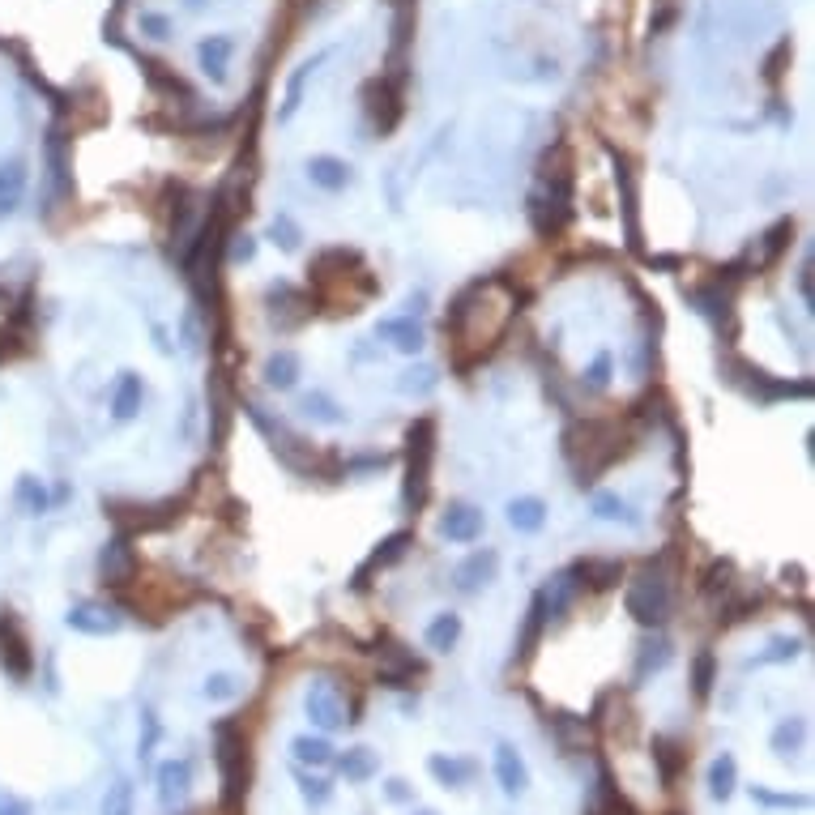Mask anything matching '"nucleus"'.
Masks as SVG:
<instances>
[{
	"label": "nucleus",
	"mask_w": 815,
	"mask_h": 815,
	"mask_svg": "<svg viewBox=\"0 0 815 815\" xmlns=\"http://www.w3.org/2000/svg\"><path fill=\"white\" fill-rule=\"evenodd\" d=\"M133 568H137V555H133V547H129V534H120V538L103 542L99 572H103V581H107V585H124V581H133Z\"/></svg>",
	"instance_id": "aec40b11"
},
{
	"label": "nucleus",
	"mask_w": 815,
	"mask_h": 815,
	"mask_svg": "<svg viewBox=\"0 0 815 815\" xmlns=\"http://www.w3.org/2000/svg\"><path fill=\"white\" fill-rule=\"evenodd\" d=\"M299 376H303V363H299L295 350H278V355H269V359H265V385L274 389V393L295 389V385H299Z\"/></svg>",
	"instance_id": "bb28decb"
},
{
	"label": "nucleus",
	"mask_w": 815,
	"mask_h": 815,
	"mask_svg": "<svg viewBox=\"0 0 815 815\" xmlns=\"http://www.w3.org/2000/svg\"><path fill=\"white\" fill-rule=\"evenodd\" d=\"M158 739H163V726H158L154 709H141V743H137V760H141V764H146V760L154 756Z\"/></svg>",
	"instance_id": "de8ad7c7"
},
{
	"label": "nucleus",
	"mask_w": 815,
	"mask_h": 815,
	"mask_svg": "<svg viewBox=\"0 0 815 815\" xmlns=\"http://www.w3.org/2000/svg\"><path fill=\"white\" fill-rule=\"evenodd\" d=\"M239 692H244V683H239V675H231V670H214L210 679H205L201 696L214 700V705H222V700H235Z\"/></svg>",
	"instance_id": "37998d69"
},
{
	"label": "nucleus",
	"mask_w": 815,
	"mask_h": 815,
	"mask_svg": "<svg viewBox=\"0 0 815 815\" xmlns=\"http://www.w3.org/2000/svg\"><path fill=\"white\" fill-rule=\"evenodd\" d=\"M380 683L385 687H410L414 679L423 675V662L414 658V653H406V645L389 641V636H380Z\"/></svg>",
	"instance_id": "f8f14e48"
},
{
	"label": "nucleus",
	"mask_w": 815,
	"mask_h": 815,
	"mask_svg": "<svg viewBox=\"0 0 815 815\" xmlns=\"http://www.w3.org/2000/svg\"><path fill=\"white\" fill-rule=\"evenodd\" d=\"M141 30L150 39H171V18H163V13H141Z\"/></svg>",
	"instance_id": "6e6d98bb"
},
{
	"label": "nucleus",
	"mask_w": 815,
	"mask_h": 815,
	"mask_svg": "<svg viewBox=\"0 0 815 815\" xmlns=\"http://www.w3.org/2000/svg\"><path fill=\"white\" fill-rule=\"evenodd\" d=\"M13 504H18L26 517H43L47 508H52V495H47V483H43V478L22 474L18 483H13Z\"/></svg>",
	"instance_id": "c756f323"
},
{
	"label": "nucleus",
	"mask_w": 815,
	"mask_h": 815,
	"mask_svg": "<svg viewBox=\"0 0 815 815\" xmlns=\"http://www.w3.org/2000/svg\"><path fill=\"white\" fill-rule=\"evenodd\" d=\"M107 406H111V419H116V423H133L137 414H141V406H146V380H141L133 367H124V372L111 380Z\"/></svg>",
	"instance_id": "9b49d317"
},
{
	"label": "nucleus",
	"mask_w": 815,
	"mask_h": 815,
	"mask_svg": "<svg viewBox=\"0 0 815 815\" xmlns=\"http://www.w3.org/2000/svg\"><path fill=\"white\" fill-rule=\"evenodd\" d=\"M397 389H402V393H431V389H436V372H431V367H419V372H406V380H402V385H397Z\"/></svg>",
	"instance_id": "864d4df0"
},
{
	"label": "nucleus",
	"mask_w": 815,
	"mask_h": 815,
	"mask_svg": "<svg viewBox=\"0 0 815 815\" xmlns=\"http://www.w3.org/2000/svg\"><path fill=\"white\" fill-rule=\"evenodd\" d=\"M231 56H235V39L231 35H210V39H201V47H197L201 69H205V77H214V82H227Z\"/></svg>",
	"instance_id": "a878e982"
},
{
	"label": "nucleus",
	"mask_w": 815,
	"mask_h": 815,
	"mask_svg": "<svg viewBox=\"0 0 815 815\" xmlns=\"http://www.w3.org/2000/svg\"><path fill=\"white\" fill-rule=\"evenodd\" d=\"M295 781H299V794L308 798L312 807H325L329 798H333V786H329V781H325V777H312L308 769H303V764H295Z\"/></svg>",
	"instance_id": "a18cd8bd"
},
{
	"label": "nucleus",
	"mask_w": 815,
	"mask_h": 815,
	"mask_svg": "<svg viewBox=\"0 0 815 815\" xmlns=\"http://www.w3.org/2000/svg\"><path fill=\"white\" fill-rule=\"evenodd\" d=\"M611 372H615V359H611V350H598V355H594V363H589L585 372H581V380H585L589 389H606V385H611Z\"/></svg>",
	"instance_id": "3c124183"
},
{
	"label": "nucleus",
	"mask_w": 815,
	"mask_h": 815,
	"mask_svg": "<svg viewBox=\"0 0 815 815\" xmlns=\"http://www.w3.org/2000/svg\"><path fill=\"white\" fill-rule=\"evenodd\" d=\"M214 756H218V773H222V807L235 811L248 794V739L235 722L214 726Z\"/></svg>",
	"instance_id": "f03ea898"
},
{
	"label": "nucleus",
	"mask_w": 815,
	"mask_h": 815,
	"mask_svg": "<svg viewBox=\"0 0 815 815\" xmlns=\"http://www.w3.org/2000/svg\"><path fill=\"white\" fill-rule=\"evenodd\" d=\"M615 188L623 193V214H628V244L641 248V227H636V188H632V171L619 154H615Z\"/></svg>",
	"instance_id": "e433bc0d"
},
{
	"label": "nucleus",
	"mask_w": 815,
	"mask_h": 815,
	"mask_svg": "<svg viewBox=\"0 0 815 815\" xmlns=\"http://www.w3.org/2000/svg\"><path fill=\"white\" fill-rule=\"evenodd\" d=\"M410 534L406 530H397V534H389L385 542H380V547L372 551V555H367L363 559V564L355 568V581H350V585H355V589H367V585H372V577H376V572H385L389 564H397V559H402L406 555V547H410Z\"/></svg>",
	"instance_id": "f3484780"
},
{
	"label": "nucleus",
	"mask_w": 815,
	"mask_h": 815,
	"mask_svg": "<svg viewBox=\"0 0 815 815\" xmlns=\"http://www.w3.org/2000/svg\"><path fill=\"white\" fill-rule=\"evenodd\" d=\"M269 239L282 248V252H295L299 248V239H303V231L295 227V218L291 214H278L274 222H269Z\"/></svg>",
	"instance_id": "09e8293b"
},
{
	"label": "nucleus",
	"mask_w": 815,
	"mask_h": 815,
	"mask_svg": "<svg viewBox=\"0 0 815 815\" xmlns=\"http://www.w3.org/2000/svg\"><path fill=\"white\" fill-rule=\"evenodd\" d=\"M653 764H658L662 786L670 790L683 777V769H687V747L679 739H666V734H658V739H653Z\"/></svg>",
	"instance_id": "b1692460"
},
{
	"label": "nucleus",
	"mask_w": 815,
	"mask_h": 815,
	"mask_svg": "<svg viewBox=\"0 0 815 815\" xmlns=\"http://www.w3.org/2000/svg\"><path fill=\"white\" fill-rule=\"evenodd\" d=\"M329 60V52H316L312 60H303V65L291 73V82H286V99L278 107V124H291L299 116V107H303V94H308V82L316 77V69H321Z\"/></svg>",
	"instance_id": "412c9836"
},
{
	"label": "nucleus",
	"mask_w": 815,
	"mask_h": 815,
	"mask_svg": "<svg viewBox=\"0 0 815 815\" xmlns=\"http://www.w3.org/2000/svg\"><path fill=\"white\" fill-rule=\"evenodd\" d=\"M734 786H739V760H734L730 751H722V756H713V764H709V798L726 803L734 794Z\"/></svg>",
	"instance_id": "473e14b6"
},
{
	"label": "nucleus",
	"mask_w": 815,
	"mask_h": 815,
	"mask_svg": "<svg viewBox=\"0 0 815 815\" xmlns=\"http://www.w3.org/2000/svg\"><path fill=\"white\" fill-rule=\"evenodd\" d=\"M530 218L534 231L555 239L572 218V171H542L538 188L530 193Z\"/></svg>",
	"instance_id": "7ed1b4c3"
},
{
	"label": "nucleus",
	"mask_w": 815,
	"mask_h": 815,
	"mask_svg": "<svg viewBox=\"0 0 815 815\" xmlns=\"http://www.w3.org/2000/svg\"><path fill=\"white\" fill-rule=\"evenodd\" d=\"M65 623L82 636H116L124 619H120V611H111L103 602H77L65 611Z\"/></svg>",
	"instance_id": "ddd939ff"
},
{
	"label": "nucleus",
	"mask_w": 815,
	"mask_h": 815,
	"mask_svg": "<svg viewBox=\"0 0 815 815\" xmlns=\"http://www.w3.org/2000/svg\"><path fill=\"white\" fill-rule=\"evenodd\" d=\"M291 756H295V764L325 769V764H333V743L325 739V734H295V739H291Z\"/></svg>",
	"instance_id": "2f4dec72"
},
{
	"label": "nucleus",
	"mask_w": 815,
	"mask_h": 815,
	"mask_svg": "<svg viewBox=\"0 0 815 815\" xmlns=\"http://www.w3.org/2000/svg\"><path fill=\"white\" fill-rule=\"evenodd\" d=\"M790 239H794V218H781V222H773V227L756 239V248H751L747 265H751V269H769V265L781 257V252L790 248Z\"/></svg>",
	"instance_id": "4be33fe9"
},
{
	"label": "nucleus",
	"mask_w": 815,
	"mask_h": 815,
	"mask_svg": "<svg viewBox=\"0 0 815 815\" xmlns=\"http://www.w3.org/2000/svg\"><path fill=\"white\" fill-rule=\"evenodd\" d=\"M722 585V598L734 589V564L730 559H713V568L705 572V581H700V589H705V598H713V589Z\"/></svg>",
	"instance_id": "8fccbe9b"
},
{
	"label": "nucleus",
	"mask_w": 815,
	"mask_h": 815,
	"mask_svg": "<svg viewBox=\"0 0 815 815\" xmlns=\"http://www.w3.org/2000/svg\"><path fill=\"white\" fill-rule=\"evenodd\" d=\"M333 760H338V773L346 781H355V786H363V781H372L380 773V756H376L372 747H350V751H342V756H333Z\"/></svg>",
	"instance_id": "cd10ccee"
},
{
	"label": "nucleus",
	"mask_w": 815,
	"mask_h": 815,
	"mask_svg": "<svg viewBox=\"0 0 815 815\" xmlns=\"http://www.w3.org/2000/svg\"><path fill=\"white\" fill-rule=\"evenodd\" d=\"M798 653H803V641L798 636H773L769 649L756 653V658H747L743 670H756V666H777V662H794Z\"/></svg>",
	"instance_id": "58836bf2"
},
{
	"label": "nucleus",
	"mask_w": 815,
	"mask_h": 815,
	"mask_svg": "<svg viewBox=\"0 0 815 815\" xmlns=\"http://www.w3.org/2000/svg\"><path fill=\"white\" fill-rule=\"evenodd\" d=\"M751 798H756L760 807H807L811 803L807 794H773L769 786H751Z\"/></svg>",
	"instance_id": "603ef678"
},
{
	"label": "nucleus",
	"mask_w": 815,
	"mask_h": 815,
	"mask_svg": "<svg viewBox=\"0 0 815 815\" xmlns=\"http://www.w3.org/2000/svg\"><path fill=\"white\" fill-rule=\"evenodd\" d=\"M0 815H35L26 798H0Z\"/></svg>",
	"instance_id": "bf43d9fd"
},
{
	"label": "nucleus",
	"mask_w": 815,
	"mask_h": 815,
	"mask_svg": "<svg viewBox=\"0 0 815 815\" xmlns=\"http://www.w3.org/2000/svg\"><path fill=\"white\" fill-rule=\"evenodd\" d=\"M303 709H308V722L321 734H333V730H342V726L355 722V717L346 713V700L338 696V687H333L329 679H312L308 683V692H303Z\"/></svg>",
	"instance_id": "0eeeda50"
},
{
	"label": "nucleus",
	"mask_w": 815,
	"mask_h": 815,
	"mask_svg": "<svg viewBox=\"0 0 815 815\" xmlns=\"http://www.w3.org/2000/svg\"><path fill=\"white\" fill-rule=\"evenodd\" d=\"M376 338L389 342L393 350H402V355H419L423 342H427V333H423V325L414 321V316H385V321H376Z\"/></svg>",
	"instance_id": "a211bd4d"
},
{
	"label": "nucleus",
	"mask_w": 815,
	"mask_h": 815,
	"mask_svg": "<svg viewBox=\"0 0 815 815\" xmlns=\"http://www.w3.org/2000/svg\"><path fill=\"white\" fill-rule=\"evenodd\" d=\"M803 734H807V722H803V717H790V722H781L777 730H773V751H777V756H794V751L798 747H803Z\"/></svg>",
	"instance_id": "c03bdc74"
},
{
	"label": "nucleus",
	"mask_w": 815,
	"mask_h": 815,
	"mask_svg": "<svg viewBox=\"0 0 815 815\" xmlns=\"http://www.w3.org/2000/svg\"><path fill=\"white\" fill-rule=\"evenodd\" d=\"M431 457H436V427H431V419H419L406 431V483H402V508L406 513H419V508L427 504Z\"/></svg>",
	"instance_id": "20e7f679"
},
{
	"label": "nucleus",
	"mask_w": 815,
	"mask_h": 815,
	"mask_svg": "<svg viewBox=\"0 0 815 815\" xmlns=\"http://www.w3.org/2000/svg\"><path fill=\"white\" fill-rule=\"evenodd\" d=\"M666 662H670V641H666V636H645L641 649H636V683H645L649 675H658Z\"/></svg>",
	"instance_id": "72a5a7b5"
},
{
	"label": "nucleus",
	"mask_w": 815,
	"mask_h": 815,
	"mask_svg": "<svg viewBox=\"0 0 815 815\" xmlns=\"http://www.w3.org/2000/svg\"><path fill=\"white\" fill-rule=\"evenodd\" d=\"M589 508H594V517H598V521H623V525H636L632 504H628V500H619L615 491H598Z\"/></svg>",
	"instance_id": "79ce46f5"
},
{
	"label": "nucleus",
	"mask_w": 815,
	"mask_h": 815,
	"mask_svg": "<svg viewBox=\"0 0 815 815\" xmlns=\"http://www.w3.org/2000/svg\"><path fill=\"white\" fill-rule=\"evenodd\" d=\"M419 815H436V811H419Z\"/></svg>",
	"instance_id": "680f3d73"
},
{
	"label": "nucleus",
	"mask_w": 815,
	"mask_h": 815,
	"mask_svg": "<svg viewBox=\"0 0 815 815\" xmlns=\"http://www.w3.org/2000/svg\"><path fill=\"white\" fill-rule=\"evenodd\" d=\"M26 184H30V167L22 158H0V222L22 210Z\"/></svg>",
	"instance_id": "dca6fc26"
},
{
	"label": "nucleus",
	"mask_w": 815,
	"mask_h": 815,
	"mask_svg": "<svg viewBox=\"0 0 815 815\" xmlns=\"http://www.w3.org/2000/svg\"><path fill=\"white\" fill-rule=\"evenodd\" d=\"M726 380L739 393H747L751 402H781V397H811V385L807 380H798V385H790V380H777L769 376L764 367H751V363H739V359H726Z\"/></svg>",
	"instance_id": "423d86ee"
},
{
	"label": "nucleus",
	"mask_w": 815,
	"mask_h": 815,
	"mask_svg": "<svg viewBox=\"0 0 815 815\" xmlns=\"http://www.w3.org/2000/svg\"><path fill=\"white\" fill-rule=\"evenodd\" d=\"M487 530V517L483 508H474L466 500H453L449 508L440 513V538L453 542V547H470V542H478Z\"/></svg>",
	"instance_id": "1a4fd4ad"
},
{
	"label": "nucleus",
	"mask_w": 815,
	"mask_h": 815,
	"mask_svg": "<svg viewBox=\"0 0 815 815\" xmlns=\"http://www.w3.org/2000/svg\"><path fill=\"white\" fill-rule=\"evenodd\" d=\"M385 798H389V803H410V798H414V790L406 786L402 777H393L389 786H385Z\"/></svg>",
	"instance_id": "4d7b16f0"
},
{
	"label": "nucleus",
	"mask_w": 815,
	"mask_h": 815,
	"mask_svg": "<svg viewBox=\"0 0 815 815\" xmlns=\"http://www.w3.org/2000/svg\"><path fill=\"white\" fill-rule=\"evenodd\" d=\"M577 589H581V581H577V572H572V568L555 572V577H551L547 585H542L547 619H564V615H568V606H572V598H577Z\"/></svg>",
	"instance_id": "393cba45"
},
{
	"label": "nucleus",
	"mask_w": 815,
	"mask_h": 815,
	"mask_svg": "<svg viewBox=\"0 0 815 815\" xmlns=\"http://www.w3.org/2000/svg\"><path fill=\"white\" fill-rule=\"evenodd\" d=\"M248 419L261 427V436L269 440V449H274V457L282 461L286 470H295V474H312V444H303L291 427H286L282 419H274V414H269L265 406H257V402L248 406Z\"/></svg>",
	"instance_id": "39448f33"
},
{
	"label": "nucleus",
	"mask_w": 815,
	"mask_h": 815,
	"mask_svg": "<svg viewBox=\"0 0 815 815\" xmlns=\"http://www.w3.org/2000/svg\"><path fill=\"white\" fill-rule=\"evenodd\" d=\"M572 572L585 577L594 589H611L623 577V564H619V559H581V564H572Z\"/></svg>",
	"instance_id": "4c0bfd02"
},
{
	"label": "nucleus",
	"mask_w": 815,
	"mask_h": 815,
	"mask_svg": "<svg viewBox=\"0 0 815 815\" xmlns=\"http://www.w3.org/2000/svg\"><path fill=\"white\" fill-rule=\"evenodd\" d=\"M461 615L457 611H440L436 619L427 623V632H423V641H427V649H436V653H453L457 649V641H461Z\"/></svg>",
	"instance_id": "c85d7f7f"
},
{
	"label": "nucleus",
	"mask_w": 815,
	"mask_h": 815,
	"mask_svg": "<svg viewBox=\"0 0 815 815\" xmlns=\"http://www.w3.org/2000/svg\"><path fill=\"white\" fill-rule=\"evenodd\" d=\"M628 615L641 623V628H662L670 619V577H666V559H649V564L628 581V594H623Z\"/></svg>",
	"instance_id": "f257e3e1"
},
{
	"label": "nucleus",
	"mask_w": 815,
	"mask_h": 815,
	"mask_svg": "<svg viewBox=\"0 0 815 815\" xmlns=\"http://www.w3.org/2000/svg\"><path fill=\"white\" fill-rule=\"evenodd\" d=\"M547 602H542V589L534 594V602H530V619H525V632H521V645H517V658H530L534 653V645H538V636H542V628H547Z\"/></svg>",
	"instance_id": "ea45409f"
},
{
	"label": "nucleus",
	"mask_w": 815,
	"mask_h": 815,
	"mask_svg": "<svg viewBox=\"0 0 815 815\" xmlns=\"http://www.w3.org/2000/svg\"><path fill=\"white\" fill-rule=\"evenodd\" d=\"M751 611H760V594H743L739 602H730V606H722V615H726V623H743Z\"/></svg>",
	"instance_id": "5fc2aeb1"
},
{
	"label": "nucleus",
	"mask_w": 815,
	"mask_h": 815,
	"mask_svg": "<svg viewBox=\"0 0 815 815\" xmlns=\"http://www.w3.org/2000/svg\"><path fill=\"white\" fill-rule=\"evenodd\" d=\"M137 811V790L129 777H116L103 794V815H133Z\"/></svg>",
	"instance_id": "a19ab883"
},
{
	"label": "nucleus",
	"mask_w": 815,
	"mask_h": 815,
	"mask_svg": "<svg viewBox=\"0 0 815 815\" xmlns=\"http://www.w3.org/2000/svg\"><path fill=\"white\" fill-rule=\"evenodd\" d=\"M798 295H803L807 312L815 308V295H811V261H803V269H798Z\"/></svg>",
	"instance_id": "13d9d810"
},
{
	"label": "nucleus",
	"mask_w": 815,
	"mask_h": 815,
	"mask_svg": "<svg viewBox=\"0 0 815 815\" xmlns=\"http://www.w3.org/2000/svg\"><path fill=\"white\" fill-rule=\"evenodd\" d=\"M193 786V760L188 756H171L158 764V803L163 807H175L180 798Z\"/></svg>",
	"instance_id": "6ab92c4d"
},
{
	"label": "nucleus",
	"mask_w": 815,
	"mask_h": 815,
	"mask_svg": "<svg viewBox=\"0 0 815 815\" xmlns=\"http://www.w3.org/2000/svg\"><path fill=\"white\" fill-rule=\"evenodd\" d=\"M495 781H500V790L508 798H521L525 790H530V769H525V756L513 747V743H495Z\"/></svg>",
	"instance_id": "2eb2a0df"
},
{
	"label": "nucleus",
	"mask_w": 815,
	"mask_h": 815,
	"mask_svg": "<svg viewBox=\"0 0 815 815\" xmlns=\"http://www.w3.org/2000/svg\"><path fill=\"white\" fill-rule=\"evenodd\" d=\"M427 773L436 777L440 786L461 790V786H470L474 764H470V760H461V756H427Z\"/></svg>",
	"instance_id": "7c9ffc66"
},
{
	"label": "nucleus",
	"mask_w": 815,
	"mask_h": 815,
	"mask_svg": "<svg viewBox=\"0 0 815 815\" xmlns=\"http://www.w3.org/2000/svg\"><path fill=\"white\" fill-rule=\"evenodd\" d=\"M713 683H717V658L709 649H700L696 653V666H692V687H696V696H709L713 692Z\"/></svg>",
	"instance_id": "49530a36"
},
{
	"label": "nucleus",
	"mask_w": 815,
	"mask_h": 815,
	"mask_svg": "<svg viewBox=\"0 0 815 815\" xmlns=\"http://www.w3.org/2000/svg\"><path fill=\"white\" fill-rule=\"evenodd\" d=\"M495 572H500V551H495V547L470 551L453 568V585H457V594H478V589H487L495 581Z\"/></svg>",
	"instance_id": "9d476101"
},
{
	"label": "nucleus",
	"mask_w": 815,
	"mask_h": 815,
	"mask_svg": "<svg viewBox=\"0 0 815 815\" xmlns=\"http://www.w3.org/2000/svg\"><path fill=\"white\" fill-rule=\"evenodd\" d=\"M692 303L709 316V321H713L717 329H722V321L730 325V316H734V308H730V291H722V282L705 286V291H692Z\"/></svg>",
	"instance_id": "c9c22d12"
},
{
	"label": "nucleus",
	"mask_w": 815,
	"mask_h": 815,
	"mask_svg": "<svg viewBox=\"0 0 815 815\" xmlns=\"http://www.w3.org/2000/svg\"><path fill=\"white\" fill-rule=\"evenodd\" d=\"M303 175H308V184L321 188V193H342V188H350V180H355V167L338 154H312Z\"/></svg>",
	"instance_id": "4468645a"
},
{
	"label": "nucleus",
	"mask_w": 815,
	"mask_h": 815,
	"mask_svg": "<svg viewBox=\"0 0 815 815\" xmlns=\"http://www.w3.org/2000/svg\"><path fill=\"white\" fill-rule=\"evenodd\" d=\"M299 410H303V419H312V423H325V427H338V423H346V410L333 402L329 393H303L299 397Z\"/></svg>",
	"instance_id": "f704fd0d"
},
{
	"label": "nucleus",
	"mask_w": 815,
	"mask_h": 815,
	"mask_svg": "<svg viewBox=\"0 0 815 815\" xmlns=\"http://www.w3.org/2000/svg\"><path fill=\"white\" fill-rule=\"evenodd\" d=\"M252 252H257V244H252V239L244 235V239H239V244L231 248V261H252Z\"/></svg>",
	"instance_id": "052dcab7"
},
{
	"label": "nucleus",
	"mask_w": 815,
	"mask_h": 815,
	"mask_svg": "<svg viewBox=\"0 0 815 815\" xmlns=\"http://www.w3.org/2000/svg\"><path fill=\"white\" fill-rule=\"evenodd\" d=\"M504 513L517 534H538L547 525V500L542 495H517V500H508Z\"/></svg>",
	"instance_id": "5701e85b"
},
{
	"label": "nucleus",
	"mask_w": 815,
	"mask_h": 815,
	"mask_svg": "<svg viewBox=\"0 0 815 815\" xmlns=\"http://www.w3.org/2000/svg\"><path fill=\"white\" fill-rule=\"evenodd\" d=\"M0 666H5L9 679L26 683L35 675V653H30V641L22 632V623L13 611H0Z\"/></svg>",
	"instance_id": "6e6552de"
}]
</instances>
